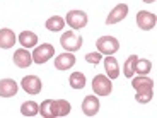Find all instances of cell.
I'll list each match as a JSON object with an SVG mask.
<instances>
[{
  "label": "cell",
  "instance_id": "cell-1",
  "mask_svg": "<svg viewBox=\"0 0 157 118\" xmlns=\"http://www.w3.org/2000/svg\"><path fill=\"white\" fill-rule=\"evenodd\" d=\"M82 43H84L82 36L78 34V33H75V31H67V33H63L62 38H60V45H62V46L65 48L67 51H70V53H72V51L80 50Z\"/></svg>",
  "mask_w": 157,
  "mask_h": 118
},
{
  "label": "cell",
  "instance_id": "cell-2",
  "mask_svg": "<svg viewBox=\"0 0 157 118\" xmlns=\"http://www.w3.org/2000/svg\"><path fill=\"white\" fill-rule=\"evenodd\" d=\"M96 46H98V51L102 55H114L120 50V41L113 36H101L96 41Z\"/></svg>",
  "mask_w": 157,
  "mask_h": 118
},
{
  "label": "cell",
  "instance_id": "cell-3",
  "mask_svg": "<svg viewBox=\"0 0 157 118\" xmlns=\"http://www.w3.org/2000/svg\"><path fill=\"white\" fill-rule=\"evenodd\" d=\"M31 55H33V62L41 65V63H46L51 57L55 55V48L50 43H43L41 46H36V50L33 51Z\"/></svg>",
  "mask_w": 157,
  "mask_h": 118
},
{
  "label": "cell",
  "instance_id": "cell-4",
  "mask_svg": "<svg viewBox=\"0 0 157 118\" xmlns=\"http://www.w3.org/2000/svg\"><path fill=\"white\" fill-rule=\"evenodd\" d=\"M92 89L98 96H109L111 91H113L111 79L106 77V75H96L92 79Z\"/></svg>",
  "mask_w": 157,
  "mask_h": 118
},
{
  "label": "cell",
  "instance_id": "cell-5",
  "mask_svg": "<svg viewBox=\"0 0 157 118\" xmlns=\"http://www.w3.org/2000/svg\"><path fill=\"white\" fill-rule=\"evenodd\" d=\"M87 14L84 10H70L67 14V22L72 29L78 31V29H82L87 26Z\"/></svg>",
  "mask_w": 157,
  "mask_h": 118
},
{
  "label": "cell",
  "instance_id": "cell-6",
  "mask_svg": "<svg viewBox=\"0 0 157 118\" xmlns=\"http://www.w3.org/2000/svg\"><path fill=\"white\" fill-rule=\"evenodd\" d=\"M155 22H157V17L155 14L149 10H140L137 14V26L144 31H150V29L155 28Z\"/></svg>",
  "mask_w": 157,
  "mask_h": 118
},
{
  "label": "cell",
  "instance_id": "cell-7",
  "mask_svg": "<svg viewBox=\"0 0 157 118\" xmlns=\"http://www.w3.org/2000/svg\"><path fill=\"white\" fill-rule=\"evenodd\" d=\"M22 89L28 92V94H39L41 92V87H43V82H41V79L36 77V75H26L22 79V82H21Z\"/></svg>",
  "mask_w": 157,
  "mask_h": 118
},
{
  "label": "cell",
  "instance_id": "cell-8",
  "mask_svg": "<svg viewBox=\"0 0 157 118\" xmlns=\"http://www.w3.org/2000/svg\"><path fill=\"white\" fill-rule=\"evenodd\" d=\"M126 14H128V5L126 4H118L116 7L109 12V16L106 17V24L108 26H113V24H116V22H120V21L125 19Z\"/></svg>",
  "mask_w": 157,
  "mask_h": 118
},
{
  "label": "cell",
  "instance_id": "cell-9",
  "mask_svg": "<svg viewBox=\"0 0 157 118\" xmlns=\"http://www.w3.org/2000/svg\"><path fill=\"white\" fill-rule=\"evenodd\" d=\"M39 113H41V116H44V118L60 116L58 115V103H56L55 99H46V101H43L41 106H39Z\"/></svg>",
  "mask_w": 157,
  "mask_h": 118
},
{
  "label": "cell",
  "instance_id": "cell-10",
  "mask_svg": "<svg viewBox=\"0 0 157 118\" xmlns=\"http://www.w3.org/2000/svg\"><path fill=\"white\" fill-rule=\"evenodd\" d=\"M99 111V99L96 96H86L82 101V113L86 116H96Z\"/></svg>",
  "mask_w": 157,
  "mask_h": 118
},
{
  "label": "cell",
  "instance_id": "cell-11",
  "mask_svg": "<svg viewBox=\"0 0 157 118\" xmlns=\"http://www.w3.org/2000/svg\"><path fill=\"white\" fill-rule=\"evenodd\" d=\"M14 63L21 69H28L33 63V55L28 51V48H19L14 53Z\"/></svg>",
  "mask_w": 157,
  "mask_h": 118
},
{
  "label": "cell",
  "instance_id": "cell-12",
  "mask_svg": "<svg viewBox=\"0 0 157 118\" xmlns=\"http://www.w3.org/2000/svg\"><path fill=\"white\" fill-rule=\"evenodd\" d=\"M132 86L137 92H149V91L154 89V81L149 79L147 75H138L132 81Z\"/></svg>",
  "mask_w": 157,
  "mask_h": 118
},
{
  "label": "cell",
  "instance_id": "cell-13",
  "mask_svg": "<svg viewBox=\"0 0 157 118\" xmlns=\"http://www.w3.org/2000/svg\"><path fill=\"white\" fill-rule=\"evenodd\" d=\"M17 82L14 79H2L0 81V96L2 98H12L17 94Z\"/></svg>",
  "mask_w": 157,
  "mask_h": 118
},
{
  "label": "cell",
  "instance_id": "cell-14",
  "mask_svg": "<svg viewBox=\"0 0 157 118\" xmlns=\"http://www.w3.org/2000/svg\"><path fill=\"white\" fill-rule=\"evenodd\" d=\"M75 65V55H72L70 51L68 53H62L55 58V69L58 70H68Z\"/></svg>",
  "mask_w": 157,
  "mask_h": 118
},
{
  "label": "cell",
  "instance_id": "cell-15",
  "mask_svg": "<svg viewBox=\"0 0 157 118\" xmlns=\"http://www.w3.org/2000/svg\"><path fill=\"white\" fill-rule=\"evenodd\" d=\"M16 41H17V38H16V34H14V31H12L10 28L0 29V48L9 50V48L14 46Z\"/></svg>",
  "mask_w": 157,
  "mask_h": 118
},
{
  "label": "cell",
  "instance_id": "cell-16",
  "mask_svg": "<svg viewBox=\"0 0 157 118\" xmlns=\"http://www.w3.org/2000/svg\"><path fill=\"white\" fill-rule=\"evenodd\" d=\"M104 70H106L109 79H116L120 75V69H118V62L113 55H106L104 58Z\"/></svg>",
  "mask_w": 157,
  "mask_h": 118
},
{
  "label": "cell",
  "instance_id": "cell-17",
  "mask_svg": "<svg viewBox=\"0 0 157 118\" xmlns=\"http://www.w3.org/2000/svg\"><path fill=\"white\" fill-rule=\"evenodd\" d=\"M17 39H19V43L22 45L24 48H28V50L38 45V36H36L33 31H22Z\"/></svg>",
  "mask_w": 157,
  "mask_h": 118
},
{
  "label": "cell",
  "instance_id": "cell-18",
  "mask_svg": "<svg viewBox=\"0 0 157 118\" xmlns=\"http://www.w3.org/2000/svg\"><path fill=\"white\" fill-rule=\"evenodd\" d=\"M68 84L72 89H84L86 87V75L82 72H74L68 79Z\"/></svg>",
  "mask_w": 157,
  "mask_h": 118
},
{
  "label": "cell",
  "instance_id": "cell-19",
  "mask_svg": "<svg viewBox=\"0 0 157 118\" xmlns=\"http://www.w3.org/2000/svg\"><path fill=\"white\" fill-rule=\"evenodd\" d=\"M46 29L48 31H53V33H56V31H62L63 29V26H65V21H63V17H60V16H53V17H50V19L46 21Z\"/></svg>",
  "mask_w": 157,
  "mask_h": 118
},
{
  "label": "cell",
  "instance_id": "cell-20",
  "mask_svg": "<svg viewBox=\"0 0 157 118\" xmlns=\"http://www.w3.org/2000/svg\"><path fill=\"white\" fill-rule=\"evenodd\" d=\"M21 113L24 116H36L39 113V104L34 101H26L22 103V106H21Z\"/></svg>",
  "mask_w": 157,
  "mask_h": 118
},
{
  "label": "cell",
  "instance_id": "cell-21",
  "mask_svg": "<svg viewBox=\"0 0 157 118\" xmlns=\"http://www.w3.org/2000/svg\"><path fill=\"white\" fill-rule=\"evenodd\" d=\"M137 60H138V57L137 55H130L128 58H126V62H125V70H123V74H125V77H128V79H132L135 75V63H137Z\"/></svg>",
  "mask_w": 157,
  "mask_h": 118
},
{
  "label": "cell",
  "instance_id": "cell-22",
  "mask_svg": "<svg viewBox=\"0 0 157 118\" xmlns=\"http://www.w3.org/2000/svg\"><path fill=\"white\" fill-rule=\"evenodd\" d=\"M150 69H152V63H150V60H147V58H138L137 63H135V72H137L138 75L149 74Z\"/></svg>",
  "mask_w": 157,
  "mask_h": 118
},
{
  "label": "cell",
  "instance_id": "cell-23",
  "mask_svg": "<svg viewBox=\"0 0 157 118\" xmlns=\"http://www.w3.org/2000/svg\"><path fill=\"white\" fill-rule=\"evenodd\" d=\"M56 103H58V115L60 116H67L72 110L70 103H68L67 99H56Z\"/></svg>",
  "mask_w": 157,
  "mask_h": 118
},
{
  "label": "cell",
  "instance_id": "cell-24",
  "mask_svg": "<svg viewBox=\"0 0 157 118\" xmlns=\"http://www.w3.org/2000/svg\"><path fill=\"white\" fill-rule=\"evenodd\" d=\"M101 60H102V55L99 53V51H92V53H87L86 55V62L92 63V65H98Z\"/></svg>",
  "mask_w": 157,
  "mask_h": 118
},
{
  "label": "cell",
  "instance_id": "cell-25",
  "mask_svg": "<svg viewBox=\"0 0 157 118\" xmlns=\"http://www.w3.org/2000/svg\"><path fill=\"white\" fill-rule=\"evenodd\" d=\"M152 98H154L152 91H149V92H137V96H135V99H137L138 103H142V104L150 103V99H152Z\"/></svg>",
  "mask_w": 157,
  "mask_h": 118
},
{
  "label": "cell",
  "instance_id": "cell-26",
  "mask_svg": "<svg viewBox=\"0 0 157 118\" xmlns=\"http://www.w3.org/2000/svg\"><path fill=\"white\" fill-rule=\"evenodd\" d=\"M144 2H145V4H154L155 0H144Z\"/></svg>",
  "mask_w": 157,
  "mask_h": 118
}]
</instances>
